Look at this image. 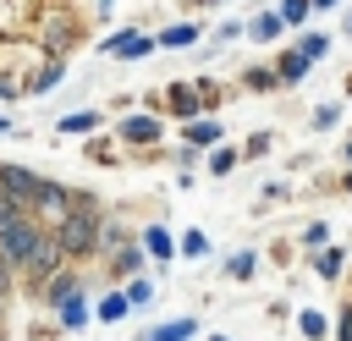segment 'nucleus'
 Segmentation results:
<instances>
[{
  "label": "nucleus",
  "instance_id": "6",
  "mask_svg": "<svg viewBox=\"0 0 352 341\" xmlns=\"http://www.w3.org/2000/svg\"><path fill=\"white\" fill-rule=\"evenodd\" d=\"M192 319H165V324H154L148 336H138V341H192Z\"/></svg>",
  "mask_w": 352,
  "mask_h": 341
},
{
  "label": "nucleus",
  "instance_id": "15",
  "mask_svg": "<svg viewBox=\"0 0 352 341\" xmlns=\"http://www.w3.org/2000/svg\"><path fill=\"white\" fill-rule=\"evenodd\" d=\"M297 50H302V55H308V60H319V55H324V50H330V38H324V33H308V38H302V44H297Z\"/></svg>",
  "mask_w": 352,
  "mask_h": 341
},
{
  "label": "nucleus",
  "instance_id": "19",
  "mask_svg": "<svg viewBox=\"0 0 352 341\" xmlns=\"http://www.w3.org/2000/svg\"><path fill=\"white\" fill-rule=\"evenodd\" d=\"M297 324H302V336H308V341H319V336H324V319H319V314H302Z\"/></svg>",
  "mask_w": 352,
  "mask_h": 341
},
{
  "label": "nucleus",
  "instance_id": "14",
  "mask_svg": "<svg viewBox=\"0 0 352 341\" xmlns=\"http://www.w3.org/2000/svg\"><path fill=\"white\" fill-rule=\"evenodd\" d=\"M314 264H319V275H324V280H336V275H341V253H336V248H324Z\"/></svg>",
  "mask_w": 352,
  "mask_h": 341
},
{
  "label": "nucleus",
  "instance_id": "11",
  "mask_svg": "<svg viewBox=\"0 0 352 341\" xmlns=\"http://www.w3.org/2000/svg\"><path fill=\"white\" fill-rule=\"evenodd\" d=\"M94 126H99V110H72L60 121V132H94Z\"/></svg>",
  "mask_w": 352,
  "mask_h": 341
},
{
  "label": "nucleus",
  "instance_id": "24",
  "mask_svg": "<svg viewBox=\"0 0 352 341\" xmlns=\"http://www.w3.org/2000/svg\"><path fill=\"white\" fill-rule=\"evenodd\" d=\"M314 6H319V11H336V6H341V0H314Z\"/></svg>",
  "mask_w": 352,
  "mask_h": 341
},
{
  "label": "nucleus",
  "instance_id": "2",
  "mask_svg": "<svg viewBox=\"0 0 352 341\" xmlns=\"http://www.w3.org/2000/svg\"><path fill=\"white\" fill-rule=\"evenodd\" d=\"M55 242H60V253H82V248L94 242V214H82V209H77V214H66V226H60V236H55Z\"/></svg>",
  "mask_w": 352,
  "mask_h": 341
},
{
  "label": "nucleus",
  "instance_id": "13",
  "mask_svg": "<svg viewBox=\"0 0 352 341\" xmlns=\"http://www.w3.org/2000/svg\"><path fill=\"white\" fill-rule=\"evenodd\" d=\"M143 248H148L154 258H170V231H160V226H154V231L143 236Z\"/></svg>",
  "mask_w": 352,
  "mask_h": 341
},
{
  "label": "nucleus",
  "instance_id": "7",
  "mask_svg": "<svg viewBox=\"0 0 352 341\" xmlns=\"http://www.w3.org/2000/svg\"><path fill=\"white\" fill-rule=\"evenodd\" d=\"M308 66H314V60H308L302 50H292V55H280V66H275V77H280V82H297V77H308Z\"/></svg>",
  "mask_w": 352,
  "mask_h": 341
},
{
  "label": "nucleus",
  "instance_id": "28",
  "mask_svg": "<svg viewBox=\"0 0 352 341\" xmlns=\"http://www.w3.org/2000/svg\"><path fill=\"white\" fill-rule=\"evenodd\" d=\"M346 33H352V16H346Z\"/></svg>",
  "mask_w": 352,
  "mask_h": 341
},
{
  "label": "nucleus",
  "instance_id": "25",
  "mask_svg": "<svg viewBox=\"0 0 352 341\" xmlns=\"http://www.w3.org/2000/svg\"><path fill=\"white\" fill-rule=\"evenodd\" d=\"M0 132H11V121H6V116H0Z\"/></svg>",
  "mask_w": 352,
  "mask_h": 341
},
{
  "label": "nucleus",
  "instance_id": "16",
  "mask_svg": "<svg viewBox=\"0 0 352 341\" xmlns=\"http://www.w3.org/2000/svg\"><path fill=\"white\" fill-rule=\"evenodd\" d=\"M231 165H236V148H214V154H209V170H214V176H226Z\"/></svg>",
  "mask_w": 352,
  "mask_h": 341
},
{
  "label": "nucleus",
  "instance_id": "3",
  "mask_svg": "<svg viewBox=\"0 0 352 341\" xmlns=\"http://www.w3.org/2000/svg\"><path fill=\"white\" fill-rule=\"evenodd\" d=\"M154 44H160V38H143L138 28H126V33H116V38L104 44V50H110V55H126V60H138V55H148Z\"/></svg>",
  "mask_w": 352,
  "mask_h": 341
},
{
  "label": "nucleus",
  "instance_id": "27",
  "mask_svg": "<svg viewBox=\"0 0 352 341\" xmlns=\"http://www.w3.org/2000/svg\"><path fill=\"white\" fill-rule=\"evenodd\" d=\"M346 160H352V143H346Z\"/></svg>",
  "mask_w": 352,
  "mask_h": 341
},
{
  "label": "nucleus",
  "instance_id": "18",
  "mask_svg": "<svg viewBox=\"0 0 352 341\" xmlns=\"http://www.w3.org/2000/svg\"><path fill=\"white\" fill-rule=\"evenodd\" d=\"M126 297H132V308H143V302L154 297V286H148V280H132V286H126Z\"/></svg>",
  "mask_w": 352,
  "mask_h": 341
},
{
  "label": "nucleus",
  "instance_id": "30",
  "mask_svg": "<svg viewBox=\"0 0 352 341\" xmlns=\"http://www.w3.org/2000/svg\"><path fill=\"white\" fill-rule=\"evenodd\" d=\"M214 341H226V336H214Z\"/></svg>",
  "mask_w": 352,
  "mask_h": 341
},
{
  "label": "nucleus",
  "instance_id": "1",
  "mask_svg": "<svg viewBox=\"0 0 352 341\" xmlns=\"http://www.w3.org/2000/svg\"><path fill=\"white\" fill-rule=\"evenodd\" d=\"M0 253H6V258H22V264L50 270V264H55V253H60V242H50V236H38L33 226H22L16 214H6V220H0Z\"/></svg>",
  "mask_w": 352,
  "mask_h": 341
},
{
  "label": "nucleus",
  "instance_id": "22",
  "mask_svg": "<svg viewBox=\"0 0 352 341\" xmlns=\"http://www.w3.org/2000/svg\"><path fill=\"white\" fill-rule=\"evenodd\" d=\"M170 104H176L182 116H192V110H198V99H192V94H170Z\"/></svg>",
  "mask_w": 352,
  "mask_h": 341
},
{
  "label": "nucleus",
  "instance_id": "9",
  "mask_svg": "<svg viewBox=\"0 0 352 341\" xmlns=\"http://www.w3.org/2000/svg\"><path fill=\"white\" fill-rule=\"evenodd\" d=\"M82 319H88V308H82V297H77V292H66V297H60V324H66V330H77Z\"/></svg>",
  "mask_w": 352,
  "mask_h": 341
},
{
  "label": "nucleus",
  "instance_id": "23",
  "mask_svg": "<svg viewBox=\"0 0 352 341\" xmlns=\"http://www.w3.org/2000/svg\"><path fill=\"white\" fill-rule=\"evenodd\" d=\"M336 116H341V110H336V104H319V110H314V126H330V121H336Z\"/></svg>",
  "mask_w": 352,
  "mask_h": 341
},
{
  "label": "nucleus",
  "instance_id": "21",
  "mask_svg": "<svg viewBox=\"0 0 352 341\" xmlns=\"http://www.w3.org/2000/svg\"><path fill=\"white\" fill-rule=\"evenodd\" d=\"M231 275L248 280V275H253V253H236V258H231Z\"/></svg>",
  "mask_w": 352,
  "mask_h": 341
},
{
  "label": "nucleus",
  "instance_id": "8",
  "mask_svg": "<svg viewBox=\"0 0 352 341\" xmlns=\"http://www.w3.org/2000/svg\"><path fill=\"white\" fill-rule=\"evenodd\" d=\"M192 38H198V28H192V22H170V28L160 33V44H165V50H187Z\"/></svg>",
  "mask_w": 352,
  "mask_h": 341
},
{
  "label": "nucleus",
  "instance_id": "26",
  "mask_svg": "<svg viewBox=\"0 0 352 341\" xmlns=\"http://www.w3.org/2000/svg\"><path fill=\"white\" fill-rule=\"evenodd\" d=\"M6 214H11V209H6V204H0V220H6Z\"/></svg>",
  "mask_w": 352,
  "mask_h": 341
},
{
  "label": "nucleus",
  "instance_id": "4",
  "mask_svg": "<svg viewBox=\"0 0 352 341\" xmlns=\"http://www.w3.org/2000/svg\"><path fill=\"white\" fill-rule=\"evenodd\" d=\"M280 28H286V16H280V11H258V16L248 22V38L270 44V38H280Z\"/></svg>",
  "mask_w": 352,
  "mask_h": 341
},
{
  "label": "nucleus",
  "instance_id": "12",
  "mask_svg": "<svg viewBox=\"0 0 352 341\" xmlns=\"http://www.w3.org/2000/svg\"><path fill=\"white\" fill-rule=\"evenodd\" d=\"M187 138H192V143H220V121H209V116H198V121L187 126Z\"/></svg>",
  "mask_w": 352,
  "mask_h": 341
},
{
  "label": "nucleus",
  "instance_id": "10",
  "mask_svg": "<svg viewBox=\"0 0 352 341\" xmlns=\"http://www.w3.org/2000/svg\"><path fill=\"white\" fill-rule=\"evenodd\" d=\"M126 308H132V297H126V292H110V297L99 302V319H110V324H116V319H126Z\"/></svg>",
  "mask_w": 352,
  "mask_h": 341
},
{
  "label": "nucleus",
  "instance_id": "5",
  "mask_svg": "<svg viewBox=\"0 0 352 341\" xmlns=\"http://www.w3.org/2000/svg\"><path fill=\"white\" fill-rule=\"evenodd\" d=\"M121 138H126V143H154V138H160V121H154V116H126V121H121Z\"/></svg>",
  "mask_w": 352,
  "mask_h": 341
},
{
  "label": "nucleus",
  "instance_id": "29",
  "mask_svg": "<svg viewBox=\"0 0 352 341\" xmlns=\"http://www.w3.org/2000/svg\"><path fill=\"white\" fill-rule=\"evenodd\" d=\"M346 187H352V176H346Z\"/></svg>",
  "mask_w": 352,
  "mask_h": 341
},
{
  "label": "nucleus",
  "instance_id": "20",
  "mask_svg": "<svg viewBox=\"0 0 352 341\" xmlns=\"http://www.w3.org/2000/svg\"><path fill=\"white\" fill-rule=\"evenodd\" d=\"M280 16H286V22H302V16H308V0H280Z\"/></svg>",
  "mask_w": 352,
  "mask_h": 341
},
{
  "label": "nucleus",
  "instance_id": "17",
  "mask_svg": "<svg viewBox=\"0 0 352 341\" xmlns=\"http://www.w3.org/2000/svg\"><path fill=\"white\" fill-rule=\"evenodd\" d=\"M182 253H187V258H204V253H209L204 231H187V236H182Z\"/></svg>",
  "mask_w": 352,
  "mask_h": 341
}]
</instances>
